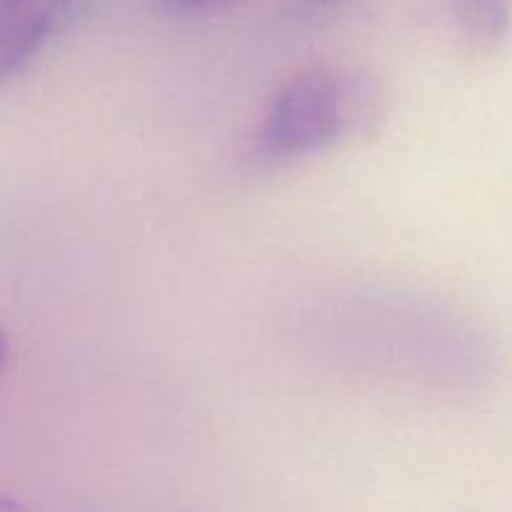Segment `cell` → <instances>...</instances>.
Masks as SVG:
<instances>
[{
  "mask_svg": "<svg viewBox=\"0 0 512 512\" xmlns=\"http://www.w3.org/2000/svg\"><path fill=\"white\" fill-rule=\"evenodd\" d=\"M378 113L373 80L340 65L310 63L295 70L268 100L253 135V158L285 165L333 148L368 130Z\"/></svg>",
  "mask_w": 512,
  "mask_h": 512,
  "instance_id": "obj_1",
  "label": "cell"
},
{
  "mask_svg": "<svg viewBox=\"0 0 512 512\" xmlns=\"http://www.w3.org/2000/svg\"><path fill=\"white\" fill-rule=\"evenodd\" d=\"M70 0H0V83L25 68L53 38Z\"/></svg>",
  "mask_w": 512,
  "mask_h": 512,
  "instance_id": "obj_2",
  "label": "cell"
},
{
  "mask_svg": "<svg viewBox=\"0 0 512 512\" xmlns=\"http://www.w3.org/2000/svg\"><path fill=\"white\" fill-rule=\"evenodd\" d=\"M465 43L478 53L500 48L512 30V0H450Z\"/></svg>",
  "mask_w": 512,
  "mask_h": 512,
  "instance_id": "obj_3",
  "label": "cell"
},
{
  "mask_svg": "<svg viewBox=\"0 0 512 512\" xmlns=\"http://www.w3.org/2000/svg\"><path fill=\"white\" fill-rule=\"evenodd\" d=\"M240 0H155L160 10L178 18H198V15H215L233 8Z\"/></svg>",
  "mask_w": 512,
  "mask_h": 512,
  "instance_id": "obj_4",
  "label": "cell"
},
{
  "mask_svg": "<svg viewBox=\"0 0 512 512\" xmlns=\"http://www.w3.org/2000/svg\"><path fill=\"white\" fill-rule=\"evenodd\" d=\"M305 8L310 10H330V8H338V5L350 3V0H303Z\"/></svg>",
  "mask_w": 512,
  "mask_h": 512,
  "instance_id": "obj_5",
  "label": "cell"
},
{
  "mask_svg": "<svg viewBox=\"0 0 512 512\" xmlns=\"http://www.w3.org/2000/svg\"><path fill=\"white\" fill-rule=\"evenodd\" d=\"M8 358H10V340H8V333L0 328V375H3L5 365H8Z\"/></svg>",
  "mask_w": 512,
  "mask_h": 512,
  "instance_id": "obj_6",
  "label": "cell"
},
{
  "mask_svg": "<svg viewBox=\"0 0 512 512\" xmlns=\"http://www.w3.org/2000/svg\"><path fill=\"white\" fill-rule=\"evenodd\" d=\"M0 512H25V505L8 495H0Z\"/></svg>",
  "mask_w": 512,
  "mask_h": 512,
  "instance_id": "obj_7",
  "label": "cell"
}]
</instances>
